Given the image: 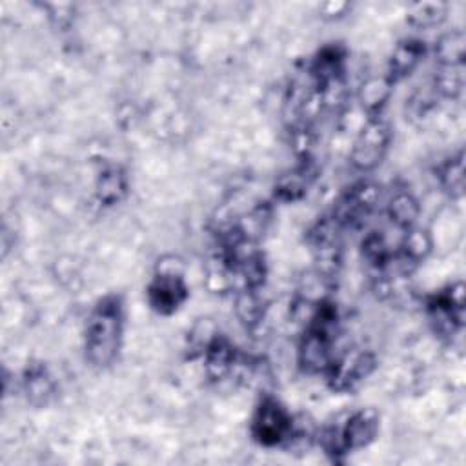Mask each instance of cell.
<instances>
[{
	"mask_svg": "<svg viewBox=\"0 0 466 466\" xmlns=\"http://www.w3.org/2000/svg\"><path fill=\"white\" fill-rule=\"evenodd\" d=\"M124 322L126 309L120 295L107 293L93 304L84 328V351L91 366L104 370L116 360L124 339Z\"/></svg>",
	"mask_w": 466,
	"mask_h": 466,
	"instance_id": "obj_1",
	"label": "cell"
},
{
	"mask_svg": "<svg viewBox=\"0 0 466 466\" xmlns=\"http://www.w3.org/2000/svg\"><path fill=\"white\" fill-rule=\"evenodd\" d=\"M380 426V417L373 408H360L351 411L342 422L328 424L319 433V446L335 461H344L350 453L370 446Z\"/></svg>",
	"mask_w": 466,
	"mask_h": 466,
	"instance_id": "obj_2",
	"label": "cell"
},
{
	"mask_svg": "<svg viewBox=\"0 0 466 466\" xmlns=\"http://www.w3.org/2000/svg\"><path fill=\"white\" fill-rule=\"evenodd\" d=\"M249 433L253 441L264 448L286 446L299 437L293 415L271 395H264L255 406L249 420Z\"/></svg>",
	"mask_w": 466,
	"mask_h": 466,
	"instance_id": "obj_3",
	"label": "cell"
},
{
	"mask_svg": "<svg viewBox=\"0 0 466 466\" xmlns=\"http://www.w3.org/2000/svg\"><path fill=\"white\" fill-rule=\"evenodd\" d=\"M391 124L384 115L366 118L350 151V162L357 171H373L386 157L391 142Z\"/></svg>",
	"mask_w": 466,
	"mask_h": 466,
	"instance_id": "obj_4",
	"label": "cell"
},
{
	"mask_svg": "<svg viewBox=\"0 0 466 466\" xmlns=\"http://www.w3.org/2000/svg\"><path fill=\"white\" fill-rule=\"evenodd\" d=\"M380 198V187L371 180H360L346 187L333 202L329 218L344 231L357 229L373 213Z\"/></svg>",
	"mask_w": 466,
	"mask_h": 466,
	"instance_id": "obj_5",
	"label": "cell"
},
{
	"mask_svg": "<svg viewBox=\"0 0 466 466\" xmlns=\"http://www.w3.org/2000/svg\"><path fill=\"white\" fill-rule=\"evenodd\" d=\"M146 297L151 309L158 315H173L178 311L189 297V288L178 264L171 262L166 266V262H160L146 288Z\"/></svg>",
	"mask_w": 466,
	"mask_h": 466,
	"instance_id": "obj_6",
	"label": "cell"
},
{
	"mask_svg": "<svg viewBox=\"0 0 466 466\" xmlns=\"http://www.w3.org/2000/svg\"><path fill=\"white\" fill-rule=\"evenodd\" d=\"M464 284L455 282L428 297L426 311L435 333L451 337L464 326Z\"/></svg>",
	"mask_w": 466,
	"mask_h": 466,
	"instance_id": "obj_7",
	"label": "cell"
},
{
	"mask_svg": "<svg viewBox=\"0 0 466 466\" xmlns=\"http://www.w3.org/2000/svg\"><path fill=\"white\" fill-rule=\"evenodd\" d=\"M375 370V355L366 348H348L335 355L329 370L326 371V382L331 391L346 393L357 388Z\"/></svg>",
	"mask_w": 466,
	"mask_h": 466,
	"instance_id": "obj_8",
	"label": "cell"
},
{
	"mask_svg": "<svg viewBox=\"0 0 466 466\" xmlns=\"http://www.w3.org/2000/svg\"><path fill=\"white\" fill-rule=\"evenodd\" d=\"M346 56L348 53L342 44H326L308 62L306 76L315 87L346 78Z\"/></svg>",
	"mask_w": 466,
	"mask_h": 466,
	"instance_id": "obj_9",
	"label": "cell"
},
{
	"mask_svg": "<svg viewBox=\"0 0 466 466\" xmlns=\"http://www.w3.org/2000/svg\"><path fill=\"white\" fill-rule=\"evenodd\" d=\"M315 177H317V167H315L313 160L311 158L299 160V164L293 169L282 173L275 180V186H273L275 200L291 204V202L304 198L308 189L311 187Z\"/></svg>",
	"mask_w": 466,
	"mask_h": 466,
	"instance_id": "obj_10",
	"label": "cell"
},
{
	"mask_svg": "<svg viewBox=\"0 0 466 466\" xmlns=\"http://www.w3.org/2000/svg\"><path fill=\"white\" fill-rule=\"evenodd\" d=\"M424 55H426V44L420 38H413V36L402 38L395 44L393 51L390 53L384 75L395 86L397 82L404 80L417 69Z\"/></svg>",
	"mask_w": 466,
	"mask_h": 466,
	"instance_id": "obj_11",
	"label": "cell"
},
{
	"mask_svg": "<svg viewBox=\"0 0 466 466\" xmlns=\"http://www.w3.org/2000/svg\"><path fill=\"white\" fill-rule=\"evenodd\" d=\"M391 93H393V84L388 80V76L384 73L368 76L360 84L359 93H357V100H359L362 111L366 113V118L382 115Z\"/></svg>",
	"mask_w": 466,
	"mask_h": 466,
	"instance_id": "obj_12",
	"label": "cell"
},
{
	"mask_svg": "<svg viewBox=\"0 0 466 466\" xmlns=\"http://www.w3.org/2000/svg\"><path fill=\"white\" fill-rule=\"evenodd\" d=\"M127 175L120 166H106L95 180V197L104 206H115L127 195Z\"/></svg>",
	"mask_w": 466,
	"mask_h": 466,
	"instance_id": "obj_13",
	"label": "cell"
},
{
	"mask_svg": "<svg viewBox=\"0 0 466 466\" xmlns=\"http://www.w3.org/2000/svg\"><path fill=\"white\" fill-rule=\"evenodd\" d=\"M22 390L31 404L44 406L53 399L56 382L44 364H29L24 371Z\"/></svg>",
	"mask_w": 466,
	"mask_h": 466,
	"instance_id": "obj_14",
	"label": "cell"
},
{
	"mask_svg": "<svg viewBox=\"0 0 466 466\" xmlns=\"http://www.w3.org/2000/svg\"><path fill=\"white\" fill-rule=\"evenodd\" d=\"M235 313L237 319L249 329L257 328L266 317V300L260 289L240 288L235 291Z\"/></svg>",
	"mask_w": 466,
	"mask_h": 466,
	"instance_id": "obj_15",
	"label": "cell"
},
{
	"mask_svg": "<svg viewBox=\"0 0 466 466\" xmlns=\"http://www.w3.org/2000/svg\"><path fill=\"white\" fill-rule=\"evenodd\" d=\"M431 248H433V240L430 231L415 224L404 229L397 255H400L411 266H417L431 253Z\"/></svg>",
	"mask_w": 466,
	"mask_h": 466,
	"instance_id": "obj_16",
	"label": "cell"
},
{
	"mask_svg": "<svg viewBox=\"0 0 466 466\" xmlns=\"http://www.w3.org/2000/svg\"><path fill=\"white\" fill-rule=\"evenodd\" d=\"M420 213L419 200L410 191H397L386 206V215L390 222L399 229H408L417 224Z\"/></svg>",
	"mask_w": 466,
	"mask_h": 466,
	"instance_id": "obj_17",
	"label": "cell"
},
{
	"mask_svg": "<svg viewBox=\"0 0 466 466\" xmlns=\"http://www.w3.org/2000/svg\"><path fill=\"white\" fill-rule=\"evenodd\" d=\"M437 178L442 191L450 198H461L464 195V151H457L448 157L437 167Z\"/></svg>",
	"mask_w": 466,
	"mask_h": 466,
	"instance_id": "obj_18",
	"label": "cell"
},
{
	"mask_svg": "<svg viewBox=\"0 0 466 466\" xmlns=\"http://www.w3.org/2000/svg\"><path fill=\"white\" fill-rule=\"evenodd\" d=\"M466 86V67L464 64L457 66H437L433 76V91L435 95L446 100H457Z\"/></svg>",
	"mask_w": 466,
	"mask_h": 466,
	"instance_id": "obj_19",
	"label": "cell"
},
{
	"mask_svg": "<svg viewBox=\"0 0 466 466\" xmlns=\"http://www.w3.org/2000/svg\"><path fill=\"white\" fill-rule=\"evenodd\" d=\"M437 66H457L464 64L466 56V36L462 29H451L439 36L435 42Z\"/></svg>",
	"mask_w": 466,
	"mask_h": 466,
	"instance_id": "obj_20",
	"label": "cell"
},
{
	"mask_svg": "<svg viewBox=\"0 0 466 466\" xmlns=\"http://www.w3.org/2000/svg\"><path fill=\"white\" fill-rule=\"evenodd\" d=\"M448 13V4L441 0H426L411 4L406 11V20L417 29H428L439 25Z\"/></svg>",
	"mask_w": 466,
	"mask_h": 466,
	"instance_id": "obj_21",
	"label": "cell"
},
{
	"mask_svg": "<svg viewBox=\"0 0 466 466\" xmlns=\"http://www.w3.org/2000/svg\"><path fill=\"white\" fill-rule=\"evenodd\" d=\"M360 251H362V258L370 264L373 271H380L393 255L386 237L380 231L366 233L360 242Z\"/></svg>",
	"mask_w": 466,
	"mask_h": 466,
	"instance_id": "obj_22",
	"label": "cell"
},
{
	"mask_svg": "<svg viewBox=\"0 0 466 466\" xmlns=\"http://www.w3.org/2000/svg\"><path fill=\"white\" fill-rule=\"evenodd\" d=\"M324 9H331L324 16H340L348 9V4H344V2H340V4H326Z\"/></svg>",
	"mask_w": 466,
	"mask_h": 466,
	"instance_id": "obj_23",
	"label": "cell"
}]
</instances>
